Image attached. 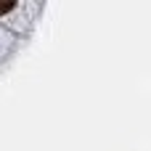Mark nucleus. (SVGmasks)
Listing matches in <instances>:
<instances>
[]
</instances>
